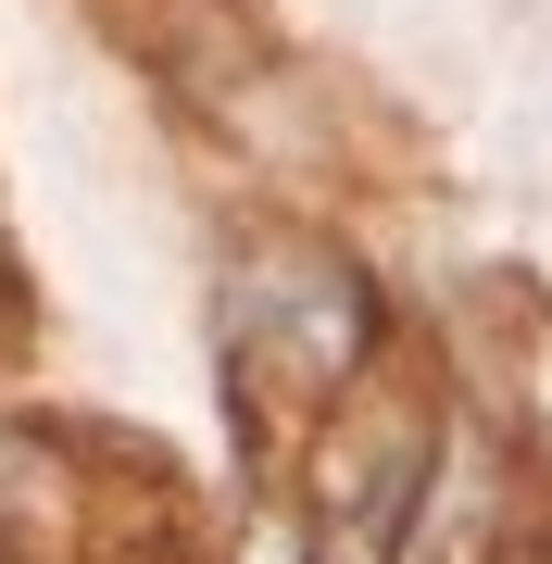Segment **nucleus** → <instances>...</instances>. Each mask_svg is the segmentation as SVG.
Returning a JSON list of instances; mask_svg holds the SVG:
<instances>
[{
	"label": "nucleus",
	"mask_w": 552,
	"mask_h": 564,
	"mask_svg": "<svg viewBox=\"0 0 552 564\" xmlns=\"http://www.w3.org/2000/svg\"><path fill=\"white\" fill-rule=\"evenodd\" d=\"M251 564H302V552H289V540H251Z\"/></svg>",
	"instance_id": "obj_1"
}]
</instances>
